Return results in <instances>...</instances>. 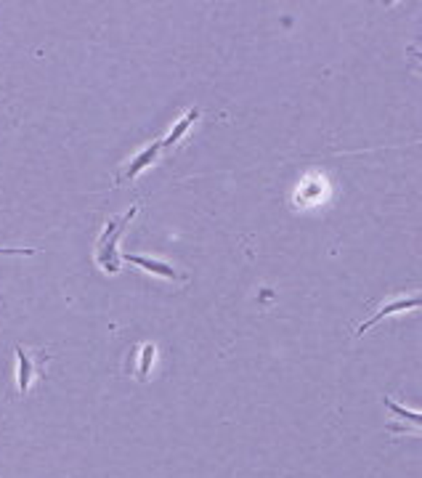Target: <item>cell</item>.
I'll use <instances>...</instances> for the list:
<instances>
[{
  "label": "cell",
  "mask_w": 422,
  "mask_h": 478,
  "mask_svg": "<svg viewBox=\"0 0 422 478\" xmlns=\"http://www.w3.org/2000/svg\"><path fill=\"white\" fill-rule=\"evenodd\" d=\"M35 250H29V247H0V255H32Z\"/></svg>",
  "instance_id": "cell-9"
},
{
  "label": "cell",
  "mask_w": 422,
  "mask_h": 478,
  "mask_svg": "<svg viewBox=\"0 0 422 478\" xmlns=\"http://www.w3.org/2000/svg\"><path fill=\"white\" fill-rule=\"evenodd\" d=\"M385 406L396 415V418H401V420H409L411 422V428L414 430H420V425H422V418L417 415V412H409V409H404V406H398L393 399H385Z\"/></svg>",
  "instance_id": "cell-8"
},
{
  "label": "cell",
  "mask_w": 422,
  "mask_h": 478,
  "mask_svg": "<svg viewBox=\"0 0 422 478\" xmlns=\"http://www.w3.org/2000/svg\"><path fill=\"white\" fill-rule=\"evenodd\" d=\"M131 263H136V266H141L144 271H152V274L157 276H165V279H176V282H183L186 276L178 274L173 266H168V263H159V261H152V258H144V255H125Z\"/></svg>",
  "instance_id": "cell-4"
},
{
  "label": "cell",
  "mask_w": 422,
  "mask_h": 478,
  "mask_svg": "<svg viewBox=\"0 0 422 478\" xmlns=\"http://www.w3.org/2000/svg\"><path fill=\"white\" fill-rule=\"evenodd\" d=\"M407 309H420V295H411V298H401V300H393V303H388V306H383V309L374 314L369 322H364L359 330H356V335H364L369 327H374L377 322H383V316H390V314H398V311H407Z\"/></svg>",
  "instance_id": "cell-2"
},
{
  "label": "cell",
  "mask_w": 422,
  "mask_h": 478,
  "mask_svg": "<svg viewBox=\"0 0 422 478\" xmlns=\"http://www.w3.org/2000/svg\"><path fill=\"white\" fill-rule=\"evenodd\" d=\"M159 149H162V141H154L152 146H146L144 152H138V155L133 157L131 160V165L125 167V173H122L120 179H128V181H133L141 170H144L149 162H154V157L159 155Z\"/></svg>",
  "instance_id": "cell-5"
},
{
  "label": "cell",
  "mask_w": 422,
  "mask_h": 478,
  "mask_svg": "<svg viewBox=\"0 0 422 478\" xmlns=\"http://www.w3.org/2000/svg\"><path fill=\"white\" fill-rule=\"evenodd\" d=\"M138 351H141V358H138V372H136V375H138V380H146V377H149V370H152V361H154V351H157V348H154V343H146V346H141Z\"/></svg>",
  "instance_id": "cell-7"
},
{
  "label": "cell",
  "mask_w": 422,
  "mask_h": 478,
  "mask_svg": "<svg viewBox=\"0 0 422 478\" xmlns=\"http://www.w3.org/2000/svg\"><path fill=\"white\" fill-rule=\"evenodd\" d=\"M138 213V205H133L128 213H122L120 218H114V221H109L107 228H104V234L98 239V247H96V261L101 269H107L109 274H117L120 271V255H117V239L120 234L128 228V224L133 221V215Z\"/></svg>",
  "instance_id": "cell-1"
},
{
  "label": "cell",
  "mask_w": 422,
  "mask_h": 478,
  "mask_svg": "<svg viewBox=\"0 0 422 478\" xmlns=\"http://www.w3.org/2000/svg\"><path fill=\"white\" fill-rule=\"evenodd\" d=\"M13 351H16V358H19V391L27 394L32 380L37 377V364H40V361H35V358L29 356V351H27L25 346H16Z\"/></svg>",
  "instance_id": "cell-3"
},
{
  "label": "cell",
  "mask_w": 422,
  "mask_h": 478,
  "mask_svg": "<svg viewBox=\"0 0 422 478\" xmlns=\"http://www.w3.org/2000/svg\"><path fill=\"white\" fill-rule=\"evenodd\" d=\"M197 117H199V109H192V112H189V115H186V117H183L181 122L176 125V128H173V133H170L168 138L162 141V149H165V146H173V143L181 141V136H183L186 131H189V125H192V122H194Z\"/></svg>",
  "instance_id": "cell-6"
}]
</instances>
